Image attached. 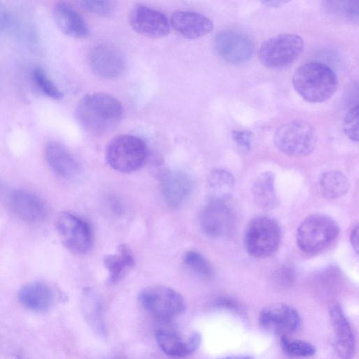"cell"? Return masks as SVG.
<instances>
[{
  "label": "cell",
  "mask_w": 359,
  "mask_h": 359,
  "mask_svg": "<svg viewBox=\"0 0 359 359\" xmlns=\"http://www.w3.org/2000/svg\"><path fill=\"white\" fill-rule=\"evenodd\" d=\"M334 334V348L341 359H353L355 339L352 327L341 306L335 303L329 309Z\"/></svg>",
  "instance_id": "cell-15"
},
{
  "label": "cell",
  "mask_w": 359,
  "mask_h": 359,
  "mask_svg": "<svg viewBox=\"0 0 359 359\" xmlns=\"http://www.w3.org/2000/svg\"><path fill=\"white\" fill-rule=\"evenodd\" d=\"M317 134L311 125L304 121H292L280 126L274 133L276 147L290 156L310 154L317 144Z\"/></svg>",
  "instance_id": "cell-6"
},
{
  "label": "cell",
  "mask_w": 359,
  "mask_h": 359,
  "mask_svg": "<svg viewBox=\"0 0 359 359\" xmlns=\"http://www.w3.org/2000/svg\"><path fill=\"white\" fill-rule=\"evenodd\" d=\"M9 203L14 213L27 222L39 223L43 221L47 215L43 201L29 191H13L10 195Z\"/></svg>",
  "instance_id": "cell-17"
},
{
  "label": "cell",
  "mask_w": 359,
  "mask_h": 359,
  "mask_svg": "<svg viewBox=\"0 0 359 359\" xmlns=\"http://www.w3.org/2000/svg\"><path fill=\"white\" fill-rule=\"evenodd\" d=\"M131 27L140 34L150 38H161L170 32L166 16L159 11L144 5H136L129 14Z\"/></svg>",
  "instance_id": "cell-13"
},
{
  "label": "cell",
  "mask_w": 359,
  "mask_h": 359,
  "mask_svg": "<svg viewBox=\"0 0 359 359\" xmlns=\"http://www.w3.org/2000/svg\"><path fill=\"white\" fill-rule=\"evenodd\" d=\"M219 359H255V358H254L252 356H249V355H231V356L222 358Z\"/></svg>",
  "instance_id": "cell-37"
},
{
  "label": "cell",
  "mask_w": 359,
  "mask_h": 359,
  "mask_svg": "<svg viewBox=\"0 0 359 359\" xmlns=\"http://www.w3.org/2000/svg\"><path fill=\"white\" fill-rule=\"evenodd\" d=\"M148 156L146 143L139 137L121 135L113 138L106 149V161L114 170L128 173L140 169Z\"/></svg>",
  "instance_id": "cell-5"
},
{
  "label": "cell",
  "mask_w": 359,
  "mask_h": 359,
  "mask_svg": "<svg viewBox=\"0 0 359 359\" xmlns=\"http://www.w3.org/2000/svg\"><path fill=\"white\" fill-rule=\"evenodd\" d=\"M292 85L299 96L311 103L323 102L335 93L337 78L332 69L319 62L299 66L292 76Z\"/></svg>",
  "instance_id": "cell-2"
},
{
  "label": "cell",
  "mask_w": 359,
  "mask_h": 359,
  "mask_svg": "<svg viewBox=\"0 0 359 359\" xmlns=\"http://www.w3.org/2000/svg\"><path fill=\"white\" fill-rule=\"evenodd\" d=\"M56 231L62 244L69 250L85 254L92 245V233L88 224L80 217L62 212L56 221Z\"/></svg>",
  "instance_id": "cell-9"
},
{
  "label": "cell",
  "mask_w": 359,
  "mask_h": 359,
  "mask_svg": "<svg viewBox=\"0 0 359 359\" xmlns=\"http://www.w3.org/2000/svg\"><path fill=\"white\" fill-rule=\"evenodd\" d=\"M232 137L237 145L243 151H248L250 148V133L246 130H234Z\"/></svg>",
  "instance_id": "cell-33"
},
{
  "label": "cell",
  "mask_w": 359,
  "mask_h": 359,
  "mask_svg": "<svg viewBox=\"0 0 359 359\" xmlns=\"http://www.w3.org/2000/svg\"><path fill=\"white\" fill-rule=\"evenodd\" d=\"M89 63L95 75L106 79L119 77L126 69V62L121 52L107 44L98 45L91 50Z\"/></svg>",
  "instance_id": "cell-14"
},
{
  "label": "cell",
  "mask_w": 359,
  "mask_h": 359,
  "mask_svg": "<svg viewBox=\"0 0 359 359\" xmlns=\"http://www.w3.org/2000/svg\"><path fill=\"white\" fill-rule=\"evenodd\" d=\"M18 297L24 307L37 313L48 311L55 299L54 290L50 285L42 281H34L23 285Z\"/></svg>",
  "instance_id": "cell-19"
},
{
  "label": "cell",
  "mask_w": 359,
  "mask_h": 359,
  "mask_svg": "<svg viewBox=\"0 0 359 359\" xmlns=\"http://www.w3.org/2000/svg\"><path fill=\"white\" fill-rule=\"evenodd\" d=\"M358 225L356 224L354 226V227L352 229L350 234V242L352 245V248L355 251V252L358 254Z\"/></svg>",
  "instance_id": "cell-35"
},
{
  "label": "cell",
  "mask_w": 359,
  "mask_h": 359,
  "mask_svg": "<svg viewBox=\"0 0 359 359\" xmlns=\"http://www.w3.org/2000/svg\"><path fill=\"white\" fill-rule=\"evenodd\" d=\"M348 177L339 170H330L321 175L318 180V189L326 198L334 199L344 196L348 191Z\"/></svg>",
  "instance_id": "cell-25"
},
{
  "label": "cell",
  "mask_w": 359,
  "mask_h": 359,
  "mask_svg": "<svg viewBox=\"0 0 359 359\" xmlns=\"http://www.w3.org/2000/svg\"><path fill=\"white\" fill-rule=\"evenodd\" d=\"M83 307L84 315L93 330L104 336L106 330L102 307L99 299L90 291H87L84 294Z\"/></svg>",
  "instance_id": "cell-27"
},
{
  "label": "cell",
  "mask_w": 359,
  "mask_h": 359,
  "mask_svg": "<svg viewBox=\"0 0 359 359\" xmlns=\"http://www.w3.org/2000/svg\"><path fill=\"white\" fill-rule=\"evenodd\" d=\"M252 191L255 203L262 210H270L277 206L278 201L272 172L260 174L255 181Z\"/></svg>",
  "instance_id": "cell-23"
},
{
  "label": "cell",
  "mask_w": 359,
  "mask_h": 359,
  "mask_svg": "<svg viewBox=\"0 0 359 359\" xmlns=\"http://www.w3.org/2000/svg\"><path fill=\"white\" fill-rule=\"evenodd\" d=\"M210 198L227 202L231 198L235 184L233 175L224 169L213 170L208 179Z\"/></svg>",
  "instance_id": "cell-26"
},
{
  "label": "cell",
  "mask_w": 359,
  "mask_h": 359,
  "mask_svg": "<svg viewBox=\"0 0 359 359\" xmlns=\"http://www.w3.org/2000/svg\"><path fill=\"white\" fill-rule=\"evenodd\" d=\"M76 118L88 133L101 135L112 130L123 116V108L114 97L105 93L86 95L77 104Z\"/></svg>",
  "instance_id": "cell-1"
},
{
  "label": "cell",
  "mask_w": 359,
  "mask_h": 359,
  "mask_svg": "<svg viewBox=\"0 0 359 359\" xmlns=\"http://www.w3.org/2000/svg\"><path fill=\"white\" fill-rule=\"evenodd\" d=\"M172 27L186 39H194L210 33L214 27L207 16L194 11H176L170 19Z\"/></svg>",
  "instance_id": "cell-18"
},
{
  "label": "cell",
  "mask_w": 359,
  "mask_h": 359,
  "mask_svg": "<svg viewBox=\"0 0 359 359\" xmlns=\"http://www.w3.org/2000/svg\"><path fill=\"white\" fill-rule=\"evenodd\" d=\"M199 223L202 232L210 238L229 235L234 226V217L227 202L209 198L202 210Z\"/></svg>",
  "instance_id": "cell-11"
},
{
  "label": "cell",
  "mask_w": 359,
  "mask_h": 359,
  "mask_svg": "<svg viewBox=\"0 0 359 359\" xmlns=\"http://www.w3.org/2000/svg\"><path fill=\"white\" fill-rule=\"evenodd\" d=\"M215 48L224 60L241 64L250 60L254 51L252 39L245 34L234 30H222L215 38Z\"/></svg>",
  "instance_id": "cell-12"
},
{
  "label": "cell",
  "mask_w": 359,
  "mask_h": 359,
  "mask_svg": "<svg viewBox=\"0 0 359 359\" xmlns=\"http://www.w3.org/2000/svg\"><path fill=\"white\" fill-rule=\"evenodd\" d=\"M303 39L294 34H281L264 41L258 52L260 62L269 68H280L294 62L304 49Z\"/></svg>",
  "instance_id": "cell-7"
},
{
  "label": "cell",
  "mask_w": 359,
  "mask_h": 359,
  "mask_svg": "<svg viewBox=\"0 0 359 359\" xmlns=\"http://www.w3.org/2000/svg\"><path fill=\"white\" fill-rule=\"evenodd\" d=\"M280 339L283 351L290 357H311L316 353L315 346L309 342L299 339H290L287 337H281Z\"/></svg>",
  "instance_id": "cell-30"
},
{
  "label": "cell",
  "mask_w": 359,
  "mask_h": 359,
  "mask_svg": "<svg viewBox=\"0 0 359 359\" xmlns=\"http://www.w3.org/2000/svg\"><path fill=\"white\" fill-rule=\"evenodd\" d=\"M161 190L166 203L171 207H177L190 194L192 184L190 177L180 170L165 172L161 178Z\"/></svg>",
  "instance_id": "cell-22"
},
{
  "label": "cell",
  "mask_w": 359,
  "mask_h": 359,
  "mask_svg": "<svg viewBox=\"0 0 359 359\" xmlns=\"http://www.w3.org/2000/svg\"><path fill=\"white\" fill-rule=\"evenodd\" d=\"M138 299L145 311L161 320H169L179 316L186 309L183 297L165 285L148 286L140 292Z\"/></svg>",
  "instance_id": "cell-8"
},
{
  "label": "cell",
  "mask_w": 359,
  "mask_h": 359,
  "mask_svg": "<svg viewBox=\"0 0 359 359\" xmlns=\"http://www.w3.org/2000/svg\"><path fill=\"white\" fill-rule=\"evenodd\" d=\"M155 338L159 348L167 355L172 357H186L196 351L201 341L198 332H193L183 338L170 328H161L155 333Z\"/></svg>",
  "instance_id": "cell-16"
},
{
  "label": "cell",
  "mask_w": 359,
  "mask_h": 359,
  "mask_svg": "<svg viewBox=\"0 0 359 359\" xmlns=\"http://www.w3.org/2000/svg\"><path fill=\"white\" fill-rule=\"evenodd\" d=\"M339 233V227L332 217L324 214H313L299 224L296 242L302 251L313 254L327 248Z\"/></svg>",
  "instance_id": "cell-3"
},
{
  "label": "cell",
  "mask_w": 359,
  "mask_h": 359,
  "mask_svg": "<svg viewBox=\"0 0 359 359\" xmlns=\"http://www.w3.org/2000/svg\"><path fill=\"white\" fill-rule=\"evenodd\" d=\"M343 128L346 135L352 141L358 140V105L353 107L344 117Z\"/></svg>",
  "instance_id": "cell-32"
},
{
  "label": "cell",
  "mask_w": 359,
  "mask_h": 359,
  "mask_svg": "<svg viewBox=\"0 0 359 359\" xmlns=\"http://www.w3.org/2000/svg\"><path fill=\"white\" fill-rule=\"evenodd\" d=\"M46 161L50 168L60 177L72 179L80 172V165L72 154L62 144L49 142L45 149Z\"/></svg>",
  "instance_id": "cell-21"
},
{
  "label": "cell",
  "mask_w": 359,
  "mask_h": 359,
  "mask_svg": "<svg viewBox=\"0 0 359 359\" xmlns=\"http://www.w3.org/2000/svg\"><path fill=\"white\" fill-rule=\"evenodd\" d=\"M280 239L281 230L278 222L271 217L259 215L248 223L243 243L250 255L263 259L277 250Z\"/></svg>",
  "instance_id": "cell-4"
},
{
  "label": "cell",
  "mask_w": 359,
  "mask_h": 359,
  "mask_svg": "<svg viewBox=\"0 0 359 359\" xmlns=\"http://www.w3.org/2000/svg\"><path fill=\"white\" fill-rule=\"evenodd\" d=\"M31 78L36 88L46 97L54 100L62 98L61 90L42 68H34L31 73Z\"/></svg>",
  "instance_id": "cell-28"
},
{
  "label": "cell",
  "mask_w": 359,
  "mask_h": 359,
  "mask_svg": "<svg viewBox=\"0 0 359 359\" xmlns=\"http://www.w3.org/2000/svg\"><path fill=\"white\" fill-rule=\"evenodd\" d=\"M259 323L263 330L281 338L299 329L301 318L292 306L283 303H274L262 309Z\"/></svg>",
  "instance_id": "cell-10"
},
{
  "label": "cell",
  "mask_w": 359,
  "mask_h": 359,
  "mask_svg": "<svg viewBox=\"0 0 359 359\" xmlns=\"http://www.w3.org/2000/svg\"><path fill=\"white\" fill-rule=\"evenodd\" d=\"M185 265L195 274L205 279L212 278L214 270L208 259L196 251H189L184 256Z\"/></svg>",
  "instance_id": "cell-29"
},
{
  "label": "cell",
  "mask_w": 359,
  "mask_h": 359,
  "mask_svg": "<svg viewBox=\"0 0 359 359\" xmlns=\"http://www.w3.org/2000/svg\"><path fill=\"white\" fill-rule=\"evenodd\" d=\"M135 263L130 249L126 245H121L118 253L107 255L104 259V264L109 272V282L115 284L120 281Z\"/></svg>",
  "instance_id": "cell-24"
},
{
  "label": "cell",
  "mask_w": 359,
  "mask_h": 359,
  "mask_svg": "<svg viewBox=\"0 0 359 359\" xmlns=\"http://www.w3.org/2000/svg\"><path fill=\"white\" fill-rule=\"evenodd\" d=\"M10 24V15L5 6L0 2V35Z\"/></svg>",
  "instance_id": "cell-34"
},
{
  "label": "cell",
  "mask_w": 359,
  "mask_h": 359,
  "mask_svg": "<svg viewBox=\"0 0 359 359\" xmlns=\"http://www.w3.org/2000/svg\"><path fill=\"white\" fill-rule=\"evenodd\" d=\"M52 15L57 27L64 34L74 39H83L89 34V27L82 16L65 2L56 4Z\"/></svg>",
  "instance_id": "cell-20"
},
{
  "label": "cell",
  "mask_w": 359,
  "mask_h": 359,
  "mask_svg": "<svg viewBox=\"0 0 359 359\" xmlns=\"http://www.w3.org/2000/svg\"><path fill=\"white\" fill-rule=\"evenodd\" d=\"M262 3L263 4H264V5H266L268 7L277 8V7L281 6L284 4H286L287 1H262Z\"/></svg>",
  "instance_id": "cell-36"
},
{
  "label": "cell",
  "mask_w": 359,
  "mask_h": 359,
  "mask_svg": "<svg viewBox=\"0 0 359 359\" xmlns=\"http://www.w3.org/2000/svg\"><path fill=\"white\" fill-rule=\"evenodd\" d=\"M78 4L84 10L100 16H110L115 9V3L111 1H79Z\"/></svg>",
  "instance_id": "cell-31"
}]
</instances>
